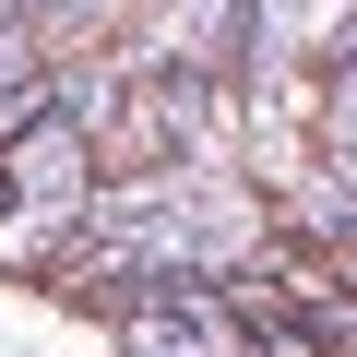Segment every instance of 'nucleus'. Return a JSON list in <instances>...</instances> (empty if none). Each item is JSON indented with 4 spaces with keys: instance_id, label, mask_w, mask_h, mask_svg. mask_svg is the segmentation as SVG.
Segmentation results:
<instances>
[{
    "instance_id": "f257e3e1",
    "label": "nucleus",
    "mask_w": 357,
    "mask_h": 357,
    "mask_svg": "<svg viewBox=\"0 0 357 357\" xmlns=\"http://www.w3.org/2000/svg\"><path fill=\"white\" fill-rule=\"evenodd\" d=\"M84 167H96V131H72L60 107L0 119V191H13V203H48V191H72Z\"/></svg>"
}]
</instances>
